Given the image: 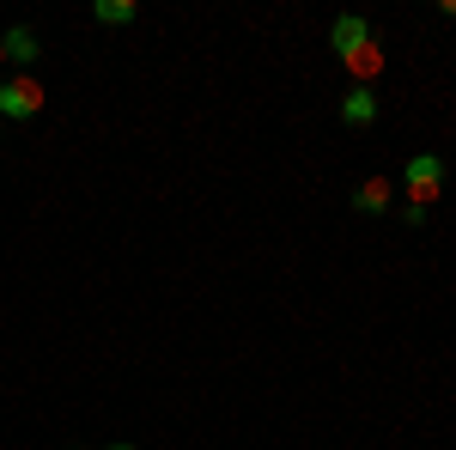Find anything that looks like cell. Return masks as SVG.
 Returning a JSON list of instances; mask_svg holds the SVG:
<instances>
[{"label":"cell","mask_w":456,"mask_h":450,"mask_svg":"<svg viewBox=\"0 0 456 450\" xmlns=\"http://www.w3.org/2000/svg\"><path fill=\"white\" fill-rule=\"evenodd\" d=\"M49 104V86L37 79V73H12V79H0V122H37Z\"/></svg>","instance_id":"obj_1"},{"label":"cell","mask_w":456,"mask_h":450,"mask_svg":"<svg viewBox=\"0 0 456 450\" xmlns=\"http://www.w3.org/2000/svg\"><path fill=\"white\" fill-rule=\"evenodd\" d=\"M402 195H408L414 208H432V201L444 195V159H438V152H414V159L402 165Z\"/></svg>","instance_id":"obj_2"},{"label":"cell","mask_w":456,"mask_h":450,"mask_svg":"<svg viewBox=\"0 0 456 450\" xmlns=\"http://www.w3.org/2000/svg\"><path fill=\"white\" fill-rule=\"evenodd\" d=\"M371 37H378V31H371L359 12H341V19L329 25V49H335V55H353V49H365Z\"/></svg>","instance_id":"obj_3"},{"label":"cell","mask_w":456,"mask_h":450,"mask_svg":"<svg viewBox=\"0 0 456 450\" xmlns=\"http://www.w3.org/2000/svg\"><path fill=\"white\" fill-rule=\"evenodd\" d=\"M384 43H378V37H371V43H365V49H353V55H341V68L353 73V86H371V79H378V73H384Z\"/></svg>","instance_id":"obj_4"},{"label":"cell","mask_w":456,"mask_h":450,"mask_svg":"<svg viewBox=\"0 0 456 450\" xmlns=\"http://www.w3.org/2000/svg\"><path fill=\"white\" fill-rule=\"evenodd\" d=\"M341 122H347V128H371V122H378V92H371V86H347Z\"/></svg>","instance_id":"obj_5"},{"label":"cell","mask_w":456,"mask_h":450,"mask_svg":"<svg viewBox=\"0 0 456 450\" xmlns=\"http://www.w3.org/2000/svg\"><path fill=\"white\" fill-rule=\"evenodd\" d=\"M0 55H6V61H19V68H31L37 55H43V43H37L31 25H12V31L0 37Z\"/></svg>","instance_id":"obj_6"},{"label":"cell","mask_w":456,"mask_h":450,"mask_svg":"<svg viewBox=\"0 0 456 450\" xmlns=\"http://www.w3.org/2000/svg\"><path fill=\"white\" fill-rule=\"evenodd\" d=\"M389 195H395L389 176H365V183L353 189V208L365 213V219H378V213H389Z\"/></svg>","instance_id":"obj_7"},{"label":"cell","mask_w":456,"mask_h":450,"mask_svg":"<svg viewBox=\"0 0 456 450\" xmlns=\"http://www.w3.org/2000/svg\"><path fill=\"white\" fill-rule=\"evenodd\" d=\"M92 19H98V25H134L141 6H134V0H92Z\"/></svg>","instance_id":"obj_8"},{"label":"cell","mask_w":456,"mask_h":450,"mask_svg":"<svg viewBox=\"0 0 456 450\" xmlns=\"http://www.w3.org/2000/svg\"><path fill=\"white\" fill-rule=\"evenodd\" d=\"M426 219H432V208H414V201H402V225H414V232H420Z\"/></svg>","instance_id":"obj_9"},{"label":"cell","mask_w":456,"mask_h":450,"mask_svg":"<svg viewBox=\"0 0 456 450\" xmlns=\"http://www.w3.org/2000/svg\"><path fill=\"white\" fill-rule=\"evenodd\" d=\"M104 450H141V445H128V438H116V445H104Z\"/></svg>","instance_id":"obj_10"},{"label":"cell","mask_w":456,"mask_h":450,"mask_svg":"<svg viewBox=\"0 0 456 450\" xmlns=\"http://www.w3.org/2000/svg\"><path fill=\"white\" fill-rule=\"evenodd\" d=\"M0 68H6V55H0Z\"/></svg>","instance_id":"obj_11"}]
</instances>
